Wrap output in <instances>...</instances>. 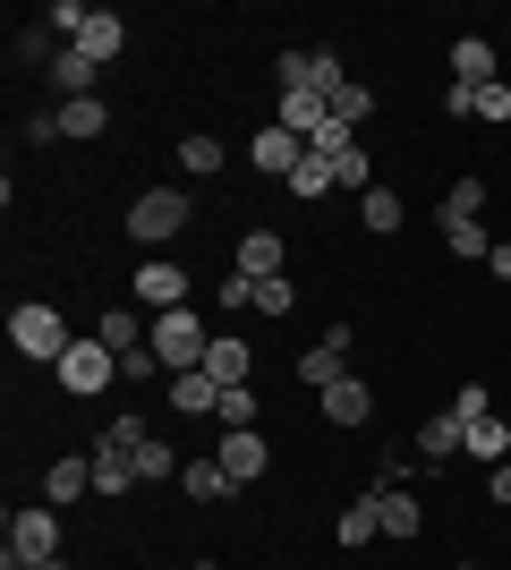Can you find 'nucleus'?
I'll return each instance as SVG.
<instances>
[{
  "label": "nucleus",
  "mask_w": 511,
  "mask_h": 570,
  "mask_svg": "<svg viewBox=\"0 0 511 570\" xmlns=\"http://www.w3.org/2000/svg\"><path fill=\"white\" fill-rule=\"evenodd\" d=\"M146 350L163 357V375H188V366H205V350H214V333H205V315H196V307H170V315H154Z\"/></svg>",
  "instance_id": "nucleus-1"
},
{
  "label": "nucleus",
  "mask_w": 511,
  "mask_h": 570,
  "mask_svg": "<svg viewBox=\"0 0 511 570\" xmlns=\"http://www.w3.org/2000/svg\"><path fill=\"white\" fill-rule=\"evenodd\" d=\"M9 341H18V357H43V366H60V357L77 350L69 324H60V307H43V298H26V307L9 315Z\"/></svg>",
  "instance_id": "nucleus-2"
},
{
  "label": "nucleus",
  "mask_w": 511,
  "mask_h": 570,
  "mask_svg": "<svg viewBox=\"0 0 511 570\" xmlns=\"http://www.w3.org/2000/svg\"><path fill=\"white\" fill-rule=\"evenodd\" d=\"M9 562H60V511L51 502H26V511H9Z\"/></svg>",
  "instance_id": "nucleus-3"
},
{
  "label": "nucleus",
  "mask_w": 511,
  "mask_h": 570,
  "mask_svg": "<svg viewBox=\"0 0 511 570\" xmlns=\"http://www.w3.org/2000/svg\"><path fill=\"white\" fill-rule=\"evenodd\" d=\"M188 230V196L179 188H146L137 205H128V238H146V247H163V238Z\"/></svg>",
  "instance_id": "nucleus-4"
},
{
  "label": "nucleus",
  "mask_w": 511,
  "mask_h": 570,
  "mask_svg": "<svg viewBox=\"0 0 511 570\" xmlns=\"http://www.w3.org/2000/svg\"><path fill=\"white\" fill-rule=\"evenodd\" d=\"M51 375H60V392H77V401H95V392H111V383H120V357L102 350V341H77V350L60 357Z\"/></svg>",
  "instance_id": "nucleus-5"
},
{
  "label": "nucleus",
  "mask_w": 511,
  "mask_h": 570,
  "mask_svg": "<svg viewBox=\"0 0 511 570\" xmlns=\"http://www.w3.org/2000/svg\"><path fill=\"white\" fill-rule=\"evenodd\" d=\"M128 298H137L146 315H170V307H188V273H179L170 256H146V264H137V289H128Z\"/></svg>",
  "instance_id": "nucleus-6"
},
{
  "label": "nucleus",
  "mask_w": 511,
  "mask_h": 570,
  "mask_svg": "<svg viewBox=\"0 0 511 570\" xmlns=\"http://www.w3.org/2000/svg\"><path fill=\"white\" fill-rule=\"evenodd\" d=\"M291 375H298V383H316V392H333V383H341V375H350V324H333V333H324V341H316V350L298 357Z\"/></svg>",
  "instance_id": "nucleus-7"
},
{
  "label": "nucleus",
  "mask_w": 511,
  "mask_h": 570,
  "mask_svg": "<svg viewBox=\"0 0 511 570\" xmlns=\"http://www.w3.org/2000/svg\"><path fill=\"white\" fill-rule=\"evenodd\" d=\"M222 469H230V476H239V485H256V476H265L273 469V452H265V434H256V426H230V434H222Z\"/></svg>",
  "instance_id": "nucleus-8"
},
{
  "label": "nucleus",
  "mask_w": 511,
  "mask_h": 570,
  "mask_svg": "<svg viewBox=\"0 0 511 570\" xmlns=\"http://www.w3.org/2000/svg\"><path fill=\"white\" fill-rule=\"evenodd\" d=\"M247 163H256V170H273V179H291V170L307 163V145H298L291 128L273 119V128H256V145H247Z\"/></svg>",
  "instance_id": "nucleus-9"
},
{
  "label": "nucleus",
  "mask_w": 511,
  "mask_h": 570,
  "mask_svg": "<svg viewBox=\"0 0 511 570\" xmlns=\"http://www.w3.org/2000/svg\"><path fill=\"white\" fill-rule=\"evenodd\" d=\"M120 43H128V18H120V9H86V35H77L69 51H86V60L102 69V60H120Z\"/></svg>",
  "instance_id": "nucleus-10"
},
{
  "label": "nucleus",
  "mask_w": 511,
  "mask_h": 570,
  "mask_svg": "<svg viewBox=\"0 0 511 570\" xmlns=\"http://www.w3.org/2000/svg\"><path fill=\"white\" fill-rule=\"evenodd\" d=\"M239 273H247V282L291 273V247H282V230H247V238H239Z\"/></svg>",
  "instance_id": "nucleus-11"
},
{
  "label": "nucleus",
  "mask_w": 511,
  "mask_h": 570,
  "mask_svg": "<svg viewBox=\"0 0 511 570\" xmlns=\"http://www.w3.org/2000/svg\"><path fill=\"white\" fill-rule=\"evenodd\" d=\"M461 443H469V426L452 417V409H435V417L417 426V460H426V469H443V460H461Z\"/></svg>",
  "instance_id": "nucleus-12"
},
{
  "label": "nucleus",
  "mask_w": 511,
  "mask_h": 570,
  "mask_svg": "<svg viewBox=\"0 0 511 570\" xmlns=\"http://www.w3.org/2000/svg\"><path fill=\"white\" fill-rule=\"evenodd\" d=\"M375 417V392H366L358 375H341L333 392H324V426H366Z\"/></svg>",
  "instance_id": "nucleus-13"
},
{
  "label": "nucleus",
  "mask_w": 511,
  "mask_h": 570,
  "mask_svg": "<svg viewBox=\"0 0 511 570\" xmlns=\"http://www.w3.org/2000/svg\"><path fill=\"white\" fill-rule=\"evenodd\" d=\"M95 494V460H51L43 469V502L60 511V502H86Z\"/></svg>",
  "instance_id": "nucleus-14"
},
{
  "label": "nucleus",
  "mask_w": 511,
  "mask_h": 570,
  "mask_svg": "<svg viewBox=\"0 0 511 570\" xmlns=\"http://www.w3.org/2000/svg\"><path fill=\"white\" fill-rule=\"evenodd\" d=\"M247 366H256V350H247L239 333H214V350H205V375L230 392V383H247Z\"/></svg>",
  "instance_id": "nucleus-15"
},
{
  "label": "nucleus",
  "mask_w": 511,
  "mask_h": 570,
  "mask_svg": "<svg viewBox=\"0 0 511 570\" xmlns=\"http://www.w3.org/2000/svg\"><path fill=\"white\" fill-rule=\"evenodd\" d=\"M333 537H341L350 553H358V546H375V537H384V502H375V494H358V502H350V511L333 520Z\"/></svg>",
  "instance_id": "nucleus-16"
},
{
  "label": "nucleus",
  "mask_w": 511,
  "mask_h": 570,
  "mask_svg": "<svg viewBox=\"0 0 511 570\" xmlns=\"http://www.w3.org/2000/svg\"><path fill=\"white\" fill-rule=\"evenodd\" d=\"M452 222H487V179H452L435 205V230H452Z\"/></svg>",
  "instance_id": "nucleus-17"
},
{
  "label": "nucleus",
  "mask_w": 511,
  "mask_h": 570,
  "mask_svg": "<svg viewBox=\"0 0 511 570\" xmlns=\"http://www.w3.org/2000/svg\"><path fill=\"white\" fill-rule=\"evenodd\" d=\"M95 341H102L111 357H137V350H146V315H137V307H111V315L95 324Z\"/></svg>",
  "instance_id": "nucleus-18"
},
{
  "label": "nucleus",
  "mask_w": 511,
  "mask_h": 570,
  "mask_svg": "<svg viewBox=\"0 0 511 570\" xmlns=\"http://www.w3.org/2000/svg\"><path fill=\"white\" fill-rule=\"evenodd\" d=\"M170 409H179V417H205V409H222V383L205 375V366H188V375H170Z\"/></svg>",
  "instance_id": "nucleus-19"
},
{
  "label": "nucleus",
  "mask_w": 511,
  "mask_h": 570,
  "mask_svg": "<svg viewBox=\"0 0 511 570\" xmlns=\"http://www.w3.org/2000/svg\"><path fill=\"white\" fill-rule=\"evenodd\" d=\"M452 86H494V43L487 35H461V43H452Z\"/></svg>",
  "instance_id": "nucleus-20"
},
{
  "label": "nucleus",
  "mask_w": 511,
  "mask_h": 570,
  "mask_svg": "<svg viewBox=\"0 0 511 570\" xmlns=\"http://www.w3.org/2000/svg\"><path fill=\"white\" fill-rule=\"evenodd\" d=\"M179 485H188L196 502H230V494H239V476L222 469V460H188V469H179Z\"/></svg>",
  "instance_id": "nucleus-21"
},
{
  "label": "nucleus",
  "mask_w": 511,
  "mask_h": 570,
  "mask_svg": "<svg viewBox=\"0 0 511 570\" xmlns=\"http://www.w3.org/2000/svg\"><path fill=\"white\" fill-rule=\"evenodd\" d=\"M324 119H333V102H324V95H282V128H291L298 145H316Z\"/></svg>",
  "instance_id": "nucleus-22"
},
{
  "label": "nucleus",
  "mask_w": 511,
  "mask_h": 570,
  "mask_svg": "<svg viewBox=\"0 0 511 570\" xmlns=\"http://www.w3.org/2000/svg\"><path fill=\"white\" fill-rule=\"evenodd\" d=\"M95 60H86V51H60V60H51V86H60V102H86L95 95Z\"/></svg>",
  "instance_id": "nucleus-23"
},
{
  "label": "nucleus",
  "mask_w": 511,
  "mask_h": 570,
  "mask_svg": "<svg viewBox=\"0 0 511 570\" xmlns=\"http://www.w3.org/2000/svg\"><path fill=\"white\" fill-rule=\"evenodd\" d=\"M375 502H384V537H417V528H426V511H417L410 485H384Z\"/></svg>",
  "instance_id": "nucleus-24"
},
{
  "label": "nucleus",
  "mask_w": 511,
  "mask_h": 570,
  "mask_svg": "<svg viewBox=\"0 0 511 570\" xmlns=\"http://www.w3.org/2000/svg\"><path fill=\"white\" fill-rule=\"evenodd\" d=\"M102 128H111V111H102V95H86V102H60V137H86V145H95Z\"/></svg>",
  "instance_id": "nucleus-25"
},
{
  "label": "nucleus",
  "mask_w": 511,
  "mask_h": 570,
  "mask_svg": "<svg viewBox=\"0 0 511 570\" xmlns=\"http://www.w3.org/2000/svg\"><path fill=\"white\" fill-rule=\"evenodd\" d=\"M9 51H18V69H43L51 77V60H60L69 43H51V26H18V43H9Z\"/></svg>",
  "instance_id": "nucleus-26"
},
{
  "label": "nucleus",
  "mask_w": 511,
  "mask_h": 570,
  "mask_svg": "<svg viewBox=\"0 0 511 570\" xmlns=\"http://www.w3.org/2000/svg\"><path fill=\"white\" fill-rule=\"evenodd\" d=\"M461 452H469V460H487V469H503V460H511V426H503V417L469 426V443H461Z\"/></svg>",
  "instance_id": "nucleus-27"
},
{
  "label": "nucleus",
  "mask_w": 511,
  "mask_h": 570,
  "mask_svg": "<svg viewBox=\"0 0 511 570\" xmlns=\"http://www.w3.org/2000/svg\"><path fill=\"white\" fill-rule=\"evenodd\" d=\"M333 188H341V179H333V163H324V154H307V163L291 170V196H298V205H316V196H333Z\"/></svg>",
  "instance_id": "nucleus-28"
},
{
  "label": "nucleus",
  "mask_w": 511,
  "mask_h": 570,
  "mask_svg": "<svg viewBox=\"0 0 511 570\" xmlns=\"http://www.w3.org/2000/svg\"><path fill=\"white\" fill-rule=\"evenodd\" d=\"M163 476H179V452H170L163 434H146L137 443V485H163Z\"/></svg>",
  "instance_id": "nucleus-29"
},
{
  "label": "nucleus",
  "mask_w": 511,
  "mask_h": 570,
  "mask_svg": "<svg viewBox=\"0 0 511 570\" xmlns=\"http://www.w3.org/2000/svg\"><path fill=\"white\" fill-rule=\"evenodd\" d=\"M443 247H452V256H469V264H487V256H494V230H487V222H452V230H443Z\"/></svg>",
  "instance_id": "nucleus-30"
},
{
  "label": "nucleus",
  "mask_w": 511,
  "mask_h": 570,
  "mask_svg": "<svg viewBox=\"0 0 511 570\" xmlns=\"http://www.w3.org/2000/svg\"><path fill=\"white\" fill-rule=\"evenodd\" d=\"M358 222H366V230H401V196H392V188H366L358 196Z\"/></svg>",
  "instance_id": "nucleus-31"
},
{
  "label": "nucleus",
  "mask_w": 511,
  "mask_h": 570,
  "mask_svg": "<svg viewBox=\"0 0 511 570\" xmlns=\"http://www.w3.org/2000/svg\"><path fill=\"white\" fill-rule=\"evenodd\" d=\"M179 170H188V179H214V170H222V145L214 137H179Z\"/></svg>",
  "instance_id": "nucleus-32"
},
{
  "label": "nucleus",
  "mask_w": 511,
  "mask_h": 570,
  "mask_svg": "<svg viewBox=\"0 0 511 570\" xmlns=\"http://www.w3.org/2000/svg\"><path fill=\"white\" fill-rule=\"evenodd\" d=\"M282 95H316V51H282Z\"/></svg>",
  "instance_id": "nucleus-33"
},
{
  "label": "nucleus",
  "mask_w": 511,
  "mask_h": 570,
  "mask_svg": "<svg viewBox=\"0 0 511 570\" xmlns=\"http://www.w3.org/2000/svg\"><path fill=\"white\" fill-rule=\"evenodd\" d=\"M291 307H298L291 273H273V282H256V315H291Z\"/></svg>",
  "instance_id": "nucleus-34"
},
{
  "label": "nucleus",
  "mask_w": 511,
  "mask_h": 570,
  "mask_svg": "<svg viewBox=\"0 0 511 570\" xmlns=\"http://www.w3.org/2000/svg\"><path fill=\"white\" fill-rule=\"evenodd\" d=\"M366 111H375V95H366L358 77H350V86H341V95H333V119H341V128H358Z\"/></svg>",
  "instance_id": "nucleus-35"
},
{
  "label": "nucleus",
  "mask_w": 511,
  "mask_h": 570,
  "mask_svg": "<svg viewBox=\"0 0 511 570\" xmlns=\"http://www.w3.org/2000/svg\"><path fill=\"white\" fill-rule=\"evenodd\" d=\"M452 417H461V426H487V417H494V401L478 392V383H461V392H452Z\"/></svg>",
  "instance_id": "nucleus-36"
},
{
  "label": "nucleus",
  "mask_w": 511,
  "mask_h": 570,
  "mask_svg": "<svg viewBox=\"0 0 511 570\" xmlns=\"http://www.w3.org/2000/svg\"><path fill=\"white\" fill-rule=\"evenodd\" d=\"M222 426H256V392H247V383L222 392Z\"/></svg>",
  "instance_id": "nucleus-37"
},
{
  "label": "nucleus",
  "mask_w": 511,
  "mask_h": 570,
  "mask_svg": "<svg viewBox=\"0 0 511 570\" xmlns=\"http://www.w3.org/2000/svg\"><path fill=\"white\" fill-rule=\"evenodd\" d=\"M51 35H60V43H77V35H86V9H77V0H51Z\"/></svg>",
  "instance_id": "nucleus-38"
},
{
  "label": "nucleus",
  "mask_w": 511,
  "mask_h": 570,
  "mask_svg": "<svg viewBox=\"0 0 511 570\" xmlns=\"http://www.w3.org/2000/svg\"><path fill=\"white\" fill-rule=\"evenodd\" d=\"M478 119H494V128L511 119V86H503V77H494V86H478Z\"/></svg>",
  "instance_id": "nucleus-39"
},
{
  "label": "nucleus",
  "mask_w": 511,
  "mask_h": 570,
  "mask_svg": "<svg viewBox=\"0 0 511 570\" xmlns=\"http://www.w3.org/2000/svg\"><path fill=\"white\" fill-rule=\"evenodd\" d=\"M410 469H417V443H392L384 452V485H410Z\"/></svg>",
  "instance_id": "nucleus-40"
},
{
  "label": "nucleus",
  "mask_w": 511,
  "mask_h": 570,
  "mask_svg": "<svg viewBox=\"0 0 511 570\" xmlns=\"http://www.w3.org/2000/svg\"><path fill=\"white\" fill-rule=\"evenodd\" d=\"M154 375H163V357H154V350H137V357H120V383H154Z\"/></svg>",
  "instance_id": "nucleus-41"
},
{
  "label": "nucleus",
  "mask_w": 511,
  "mask_h": 570,
  "mask_svg": "<svg viewBox=\"0 0 511 570\" xmlns=\"http://www.w3.org/2000/svg\"><path fill=\"white\" fill-rule=\"evenodd\" d=\"M494 476V502H511V460H503V469H487Z\"/></svg>",
  "instance_id": "nucleus-42"
},
{
  "label": "nucleus",
  "mask_w": 511,
  "mask_h": 570,
  "mask_svg": "<svg viewBox=\"0 0 511 570\" xmlns=\"http://www.w3.org/2000/svg\"><path fill=\"white\" fill-rule=\"evenodd\" d=\"M487 264H494V273H503V282H511V247H503V238H494V256H487Z\"/></svg>",
  "instance_id": "nucleus-43"
},
{
  "label": "nucleus",
  "mask_w": 511,
  "mask_h": 570,
  "mask_svg": "<svg viewBox=\"0 0 511 570\" xmlns=\"http://www.w3.org/2000/svg\"><path fill=\"white\" fill-rule=\"evenodd\" d=\"M35 570H69V562H35Z\"/></svg>",
  "instance_id": "nucleus-44"
},
{
  "label": "nucleus",
  "mask_w": 511,
  "mask_h": 570,
  "mask_svg": "<svg viewBox=\"0 0 511 570\" xmlns=\"http://www.w3.org/2000/svg\"><path fill=\"white\" fill-rule=\"evenodd\" d=\"M196 570H222V562H196Z\"/></svg>",
  "instance_id": "nucleus-45"
},
{
  "label": "nucleus",
  "mask_w": 511,
  "mask_h": 570,
  "mask_svg": "<svg viewBox=\"0 0 511 570\" xmlns=\"http://www.w3.org/2000/svg\"><path fill=\"white\" fill-rule=\"evenodd\" d=\"M9 570H26V562H9Z\"/></svg>",
  "instance_id": "nucleus-46"
}]
</instances>
